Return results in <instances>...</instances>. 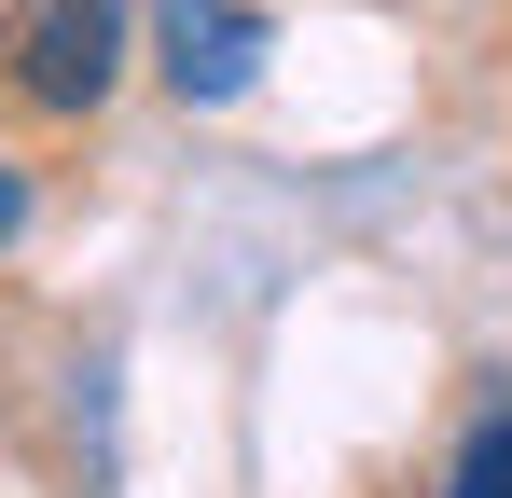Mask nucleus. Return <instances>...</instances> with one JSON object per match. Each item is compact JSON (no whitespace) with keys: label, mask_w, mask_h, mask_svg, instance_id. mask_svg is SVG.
Wrapping results in <instances>:
<instances>
[{"label":"nucleus","mask_w":512,"mask_h":498,"mask_svg":"<svg viewBox=\"0 0 512 498\" xmlns=\"http://www.w3.org/2000/svg\"><path fill=\"white\" fill-rule=\"evenodd\" d=\"M263 42H277V28H263L250 0H167V14H153V70H167L194 111L250 97V83H263Z\"/></svg>","instance_id":"nucleus-2"},{"label":"nucleus","mask_w":512,"mask_h":498,"mask_svg":"<svg viewBox=\"0 0 512 498\" xmlns=\"http://www.w3.org/2000/svg\"><path fill=\"white\" fill-rule=\"evenodd\" d=\"M443 498H512V402H485V415H471V443H457Z\"/></svg>","instance_id":"nucleus-3"},{"label":"nucleus","mask_w":512,"mask_h":498,"mask_svg":"<svg viewBox=\"0 0 512 498\" xmlns=\"http://www.w3.org/2000/svg\"><path fill=\"white\" fill-rule=\"evenodd\" d=\"M14 222H28V180H14V166H0V249H14Z\"/></svg>","instance_id":"nucleus-4"},{"label":"nucleus","mask_w":512,"mask_h":498,"mask_svg":"<svg viewBox=\"0 0 512 498\" xmlns=\"http://www.w3.org/2000/svg\"><path fill=\"white\" fill-rule=\"evenodd\" d=\"M0 83L56 125H84L97 97L125 83V0H14L0 14Z\"/></svg>","instance_id":"nucleus-1"}]
</instances>
